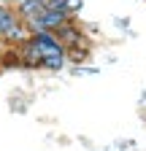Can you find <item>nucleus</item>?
Listing matches in <instances>:
<instances>
[{"label":"nucleus","mask_w":146,"mask_h":151,"mask_svg":"<svg viewBox=\"0 0 146 151\" xmlns=\"http://www.w3.org/2000/svg\"><path fill=\"white\" fill-rule=\"evenodd\" d=\"M16 68H30V70H51L60 73L70 65L68 49L54 32H30V38L19 46H6V65Z\"/></svg>","instance_id":"f257e3e1"},{"label":"nucleus","mask_w":146,"mask_h":151,"mask_svg":"<svg viewBox=\"0 0 146 151\" xmlns=\"http://www.w3.org/2000/svg\"><path fill=\"white\" fill-rule=\"evenodd\" d=\"M27 38H30V30L25 24V19L19 16L16 6H11V0H0V43L19 46Z\"/></svg>","instance_id":"f03ea898"},{"label":"nucleus","mask_w":146,"mask_h":151,"mask_svg":"<svg viewBox=\"0 0 146 151\" xmlns=\"http://www.w3.org/2000/svg\"><path fill=\"white\" fill-rule=\"evenodd\" d=\"M68 19H73V16H68L65 11L46 8L43 14H38L35 19H30V22H27V30H30V32H57Z\"/></svg>","instance_id":"7ed1b4c3"},{"label":"nucleus","mask_w":146,"mask_h":151,"mask_svg":"<svg viewBox=\"0 0 146 151\" xmlns=\"http://www.w3.org/2000/svg\"><path fill=\"white\" fill-rule=\"evenodd\" d=\"M73 76H98V68H84V65H73Z\"/></svg>","instance_id":"20e7f679"},{"label":"nucleus","mask_w":146,"mask_h":151,"mask_svg":"<svg viewBox=\"0 0 146 151\" xmlns=\"http://www.w3.org/2000/svg\"><path fill=\"white\" fill-rule=\"evenodd\" d=\"M3 70H6V46L0 43V73H3Z\"/></svg>","instance_id":"39448f33"},{"label":"nucleus","mask_w":146,"mask_h":151,"mask_svg":"<svg viewBox=\"0 0 146 151\" xmlns=\"http://www.w3.org/2000/svg\"><path fill=\"white\" fill-rule=\"evenodd\" d=\"M114 24H116V27H122V30H130V22H127V19H122V16H119V19H114Z\"/></svg>","instance_id":"423d86ee"},{"label":"nucleus","mask_w":146,"mask_h":151,"mask_svg":"<svg viewBox=\"0 0 146 151\" xmlns=\"http://www.w3.org/2000/svg\"><path fill=\"white\" fill-rule=\"evenodd\" d=\"M19 3H25V0H11V6H19Z\"/></svg>","instance_id":"0eeeda50"}]
</instances>
